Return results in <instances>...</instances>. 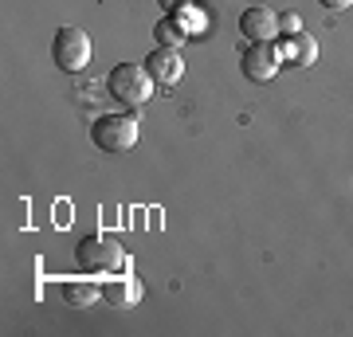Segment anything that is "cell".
I'll return each mask as SVG.
<instances>
[{
  "label": "cell",
  "mask_w": 353,
  "mask_h": 337,
  "mask_svg": "<svg viewBox=\"0 0 353 337\" xmlns=\"http://www.w3.org/2000/svg\"><path fill=\"white\" fill-rule=\"evenodd\" d=\"M153 83L150 79V71L145 67H138V63H118L110 71V79H106V90H110L114 99L122 102V106H145V102L153 99Z\"/></svg>",
  "instance_id": "6da1fadb"
},
{
  "label": "cell",
  "mask_w": 353,
  "mask_h": 337,
  "mask_svg": "<svg viewBox=\"0 0 353 337\" xmlns=\"http://www.w3.org/2000/svg\"><path fill=\"white\" fill-rule=\"evenodd\" d=\"M138 118H130V114H102L90 125V141L102 153H130L138 145Z\"/></svg>",
  "instance_id": "7a4b0ae2"
},
{
  "label": "cell",
  "mask_w": 353,
  "mask_h": 337,
  "mask_svg": "<svg viewBox=\"0 0 353 337\" xmlns=\"http://www.w3.org/2000/svg\"><path fill=\"white\" fill-rule=\"evenodd\" d=\"M75 259H79L83 271H90V275H106V271H122L126 251H122V243L110 239V236H87L79 243Z\"/></svg>",
  "instance_id": "3957f363"
},
{
  "label": "cell",
  "mask_w": 353,
  "mask_h": 337,
  "mask_svg": "<svg viewBox=\"0 0 353 337\" xmlns=\"http://www.w3.org/2000/svg\"><path fill=\"white\" fill-rule=\"evenodd\" d=\"M51 59H55V67L67 71V75L83 71L90 63V36L83 28H59L55 39H51Z\"/></svg>",
  "instance_id": "277c9868"
},
{
  "label": "cell",
  "mask_w": 353,
  "mask_h": 337,
  "mask_svg": "<svg viewBox=\"0 0 353 337\" xmlns=\"http://www.w3.org/2000/svg\"><path fill=\"white\" fill-rule=\"evenodd\" d=\"M240 67L243 75L252 79V83H271L279 75V67H283V51L275 48V39H259V43H248L240 55Z\"/></svg>",
  "instance_id": "5b68a950"
},
{
  "label": "cell",
  "mask_w": 353,
  "mask_h": 337,
  "mask_svg": "<svg viewBox=\"0 0 353 337\" xmlns=\"http://www.w3.org/2000/svg\"><path fill=\"white\" fill-rule=\"evenodd\" d=\"M240 32L248 36V43H259V39L283 36V32H279V12H271L267 4H252V8H243Z\"/></svg>",
  "instance_id": "8992f818"
},
{
  "label": "cell",
  "mask_w": 353,
  "mask_h": 337,
  "mask_svg": "<svg viewBox=\"0 0 353 337\" xmlns=\"http://www.w3.org/2000/svg\"><path fill=\"white\" fill-rule=\"evenodd\" d=\"M145 71H150V79L157 87H173L176 79L185 75V59H181L176 48H157L150 59H145Z\"/></svg>",
  "instance_id": "52a82bcc"
},
{
  "label": "cell",
  "mask_w": 353,
  "mask_h": 337,
  "mask_svg": "<svg viewBox=\"0 0 353 337\" xmlns=\"http://www.w3.org/2000/svg\"><path fill=\"white\" fill-rule=\"evenodd\" d=\"M141 294H145V287H141V278H134V275L102 283V302L114 306V310H134V306L141 302Z\"/></svg>",
  "instance_id": "ba28073f"
},
{
  "label": "cell",
  "mask_w": 353,
  "mask_h": 337,
  "mask_svg": "<svg viewBox=\"0 0 353 337\" xmlns=\"http://www.w3.org/2000/svg\"><path fill=\"white\" fill-rule=\"evenodd\" d=\"M279 51H283V63H294V67H310V63H318V39L306 36V32L290 36Z\"/></svg>",
  "instance_id": "9c48e42d"
},
{
  "label": "cell",
  "mask_w": 353,
  "mask_h": 337,
  "mask_svg": "<svg viewBox=\"0 0 353 337\" xmlns=\"http://www.w3.org/2000/svg\"><path fill=\"white\" fill-rule=\"evenodd\" d=\"M63 298L83 310V306H94L102 298V287L99 283H87V278H71V283H63Z\"/></svg>",
  "instance_id": "30bf717a"
},
{
  "label": "cell",
  "mask_w": 353,
  "mask_h": 337,
  "mask_svg": "<svg viewBox=\"0 0 353 337\" xmlns=\"http://www.w3.org/2000/svg\"><path fill=\"white\" fill-rule=\"evenodd\" d=\"M153 36H157V48H181L189 32L176 24V20H161V24L153 28Z\"/></svg>",
  "instance_id": "8fae6325"
},
{
  "label": "cell",
  "mask_w": 353,
  "mask_h": 337,
  "mask_svg": "<svg viewBox=\"0 0 353 337\" xmlns=\"http://www.w3.org/2000/svg\"><path fill=\"white\" fill-rule=\"evenodd\" d=\"M279 32H283V36H299V32H303V16L299 12H283L279 16Z\"/></svg>",
  "instance_id": "7c38bea8"
},
{
  "label": "cell",
  "mask_w": 353,
  "mask_h": 337,
  "mask_svg": "<svg viewBox=\"0 0 353 337\" xmlns=\"http://www.w3.org/2000/svg\"><path fill=\"white\" fill-rule=\"evenodd\" d=\"M318 4H326V8H334V12H341V8H350L353 0H318Z\"/></svg>",
  "instance_id": "4fadbf2b"
},
{
  "label": "cell",
  "mask_w": 353,
  "mask_h": 337,
  "mask_svg": "<svg viewBox=\"0 0 353 337\" xmlns=\"http://www.w3.org/2000/svg\"><path fill=\"white\" fill-rule=\"evenodd\" d=\"M176 4H181V0H161V8H176Z\"/></svg>",
  "instance_id": "5bb4252c"
}]
</instances>
